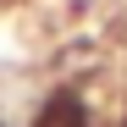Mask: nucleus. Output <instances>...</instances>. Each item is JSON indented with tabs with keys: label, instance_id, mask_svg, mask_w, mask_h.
Here are the masks:
<instances>
[{
	"label": "nucleus",
	"instance_id": "f257e3e1",
	"mask_svg": "<svg viewBox=\"0 0 127 127\" xmlns=\"http://www.w3.org/2000/svg\"><path fill=\"white\" fill-rule=\"evenodd\" d=\"M11 6H22V0H0V11H11Z\"/></svg>",
	"mask_w": 127,
	"mask_h": 127
},
{
	"label": "nucleus",
	"instance_id": "f03ea898",
	"mask_svg": "<svg viewBox=\"0 0 127 127\" xmlns=\"http://www.w3.org/2000/svg\"><path fill=\"white\" fill-rule=\"evenodd\" d=\"M0 127H6V122H0Z\"/></svg>",
	"mask_w": 127,
	"mask_h": 127
}]
</instances>
